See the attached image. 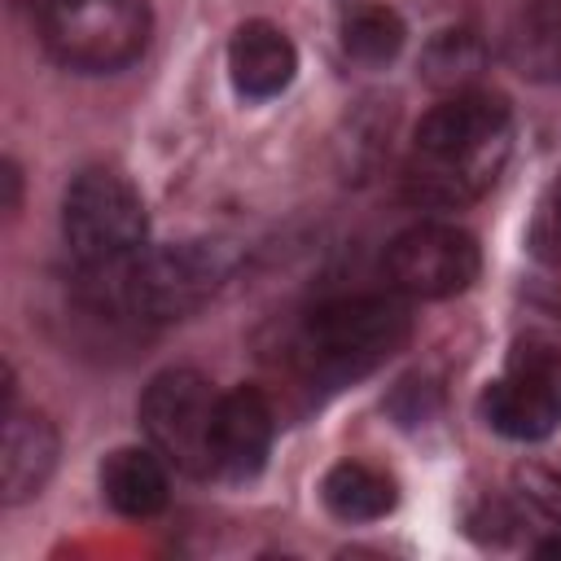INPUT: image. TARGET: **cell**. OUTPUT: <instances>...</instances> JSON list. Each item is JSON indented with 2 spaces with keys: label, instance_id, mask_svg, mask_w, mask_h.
<instances>
[{
  "label": "cell",
  "instance_id": "obj_1",
  "mask_svg": "<svg viewBox=\"0 0 561 561\" xmlns=\"http://www.w3.org/2000/svg\"><path fill=\"white\" fill-rule=\"evenodd\" d=\"M513 114L495 92H451L412 131L403 188L416 206L456 210L482 197L508 158Z\"/></svg>",
  "mask_w": 561,
  "mask_h": 561
},
{
  "label": "cell",
  "instance_id": "obj_2",
  "mask_svg": "<svg viewBox=\"0 0 561 561\" xmlns=\"http://www.w3.org/2000/svg\"><path fill=\"white\" fill-rule=\"evenodd\" d=\"M61 232L92 280H110L127 272L145 254L149 215L140 193L110 167H88L66 184L61 197Z\"/></svg>",
  "mask_w": 561,
  "mask_h": 561
},
{
  "label": "cell",
  "instance_id": "obj_3",
  "mask_svg": "<svg viewBox=\"0 0 561 561\" xmlns=\"http://www.w3.org/2000/svg\"><path fill=\"white\" fill-rule=\"evenodd\" d=\"M232 254L215 241H175L145 250L127 272L110 280H92L96 298L123 307L136 320H184L210 302L224 285Z\"/></svg>",
  "mask_w": 561,
  "mask_h": 561
},
{
  "label": "cell",
  "instance_id": "obj_4",
  "mask_svg": "<svg viewBox=\"0 0 561 561\" xmlns=\"http://www.w3.org/2000/svg\"><path fill=\"white\" fill-rule=\"evenodd\" d=\"M412 333V316L390 294H355L324 302L302 324V355L320 377L346 381L373 373L381 359H390Z\"/></svg>",
  "mask_w": 561,
  "mask_h": 561
},
{
  "label": "cell",
  "instance_id": "obj_5",
  "mask_svg": "<svg viewBox=\"0 0 561 561\" xmlns=\"http://www.w3.org/2000/svg\"><path fill=\"white\" fill-rule=\"evenodd\" d=\"M219 399L197 368H167L140 394V425L149 447L188 478L219 473Z\"/></svg>",
  "mask_w": 561,
  "mask_h": 561
},
{
  "label": "cell",
  "instance_id": "obj_6",
  "mask_svg": "<svg viewBox=\"0 0 561 561\" xmlns=\"http://www.w3.org/2000/svg\"><path fill=\"white\" fill-rule=\"evenodd\" d=\"M145 0H44L48 53L83 75H114L131 66L149 44Z\"/></svg>",
  "mask_w": 561,
  "mask_h": 561
},
{
  "label": "cell",
  "instance_id": "obj_7",
  "mask_svg": "<svg viewBox=\"0 0 561 561\" xmlns=\"http://www.w3.org/2000/svg\"><path fill=\"white\" fill-rule=\"evenodd\" d=\"M482 416L504 438H548L561 425V346L548 337H522L508 351L504 377L486 386Z\"/></svg>",
  "mask_w": 561,
  "mask_h": 561
},
{
  "label": "cell",
  "instance_id": "obj_8",
  "mask_svg": "<svg viewBox=\"0 0 561 561\" xmlns=\"http://www.w3.org/2000/svg\"><path fill=\"white\" fill-rule=\"evenodd\" d=\"M478 241L456 224H416L386 245V276L408 298H451L478 276Z\"/></svg>",
  "mask_w": 561,
  "mask_h": 561
},
{
  "label": "cell",
  "instance_id": "obj_9",
  "mask_svg": "<svg viewBox=\"0 0 561 561\" xmlns=\"http://www.w3.org/2000/svg\"><path fill=\"white\" fill-rule=\"evenodd\" d=\"M272 434H276V416L272 403L259 386H237L219 399V430H215V447H219V473L241 482L254 478L267 465L272 451Z\"/></svg>",
  "mask_w": 561,
  "mask_h": 561
},
{
  "label": "cell",
  "instance_id": "obj_10",
  "mask_svg": "<svg viewBox=\"0 0 561 561\" xmlns=\"http://www.w3.org/2000/svg\"><path fill=\"white\" fill-rule=\"evenodd\" d=\"M57 469V430L39 412H4V451H0V500L26 504L44 491Z\"/></svg>",
  "mask_w": 561,
  "mask_h": 561
},
{
  "label": "cell",
  "instance_id": "obj_11",
  "mask_svg": "<svg viewBox=\"0 0 561 561\" xmlns=\"http://www.w3.org/2000/svg\"><path fill=\"white\" fill-rule=\"evenodd\" d=\"M294 70H298V53L280 26H272V22L237 26V35L228 44V75L245 101H267V96L285 92Z\"/></svg>",
  "mask_w": 561,
  "mask_h": 561
},
{
  "label": "cell",
  "instance_id": "obj_12",
  "mask_svg": "<svg viewBox=\"0 0 561 561\" xmlns=\"http://www.w3.org/2000/svg\"><path fill=\"white\" fill-rule=\"evenodd\" d=\"M101 495L123 517H153L171 500L167 460L153 447H118L101 465Z\"/></svg>",
  "mask_w": 561,
  "mask_h": 561
},
{
  "label": "cell",
  "instance_id": "obj_13",
  "mask_svg": "<svg viewBox=\"0 0 561 561\" xmlns=\"http://www.w3.org/2000/svg\"><path fill=\"white\" fill-rule=\"evenodd\" d=\"M504 61L530 83H561V0H535L508 22Z\"/></svg>",
  "mask_w": 561,
  "mask_h": 561
},
{
  "label": "cell",
  "instance_id": "obj_14",
  "mask_svg": "<svg viewBox=\"0 0 561 561\" xmlns=\"http://www.w3.org/2000/svg\"><path fill=\"white\" fill-rule=\"evenodd\" d=\"M320 500L333 517L342 522H377L394 508V482L386 473H377L364 460H337L324 482H320Z\"/></svg>",
  "mask_w": 561,
  "mask_h": 561
},
{
  "label": "cell",
  "instance_id": "obj_15",
  "mask_svg": "<svg viewBox=\"0 0 561 561\" xmlns=\"http://www.w3.org/2000/svg\"><path fill=\"white\" fill-rule=\"evenodd\" d=\"M482 66L486 48L473 31H438L421 53V79L438 92H469Z\"/></svg>",
  "mask_w": 561,
  "mask_h": 561
},
{
  "label": "cell",
  "instance_id": "obj_16",
  "mask_svg": "<svg viewBox=\"0 0 561 561\" xmlns=\"http://www.w3.org/2000/svg\"><path fill=\"white\" fill-rule=\"evenodd\" d=\"M408 31H403V18L386 4H359L346 13L342 22V48L359 61V66H386L399 57Z\"/></svg>",
  "mask_w": 561,
  "mask_h": 561
},
{
  "label": "cell",
  "instance_id": "obj_17",
  "mask_svg": "<svg viewBox=\"0 0 561 561\" xmlns=\"http://www.w3.org/2000/svg\"><path fill=\"white\" fill-rule=\"evenodd\" d=\"M530 241H535V254H539V259L561 263V188L539 206L535 228H530Z\"/></svg>",
  "mask_w": 561,
  "mask_h": 561
},
{
  "label": "cell",
  "instance_id": "obj_18",
  "mask_svg": "<svg viewBox=\"0 0 561 561\" xmlns=\"http://www.w3.org/2000/svg\"><path fill=\"white\" fill-rule=\"evenodd\" d=\"M517 482L526 486V500L535 508H543L552 522H561V478L557 473H548V469H522Z\"/></svg>",
  "mask_w": 561,
  "mask_h": 561
},
{
  "label": "cell",
  "instance_id": "obj_19",
  "mask_svg": "<svg viewBox=\"0 0 561 561\" xmlns=\"http://www.w3.org/2000/svg\"><path fill=\"white\" fill-rule=\"evenodd\" d=\"M0 180H4V210H18V193H22V171L13 158H4L0 167Z\"/></svg>",
  "mask_w": 561,
  "mask_h": 561
},
{
  "label": "cell",
  "instance_id": "obj_20",
  "mask_svg": "<svg viewBox=\"0 0 561 561\" xmlns=\"http://www.w3.org/2000/svg\"><path fill=\"white\" fill-rule=\"evenodd\" d=\"M535 552H539V557H561V535H552V539H539V543H535Z\"/></svg>",
  "mask_w": 561,
  "mask_h": 561
}]
</instances>
